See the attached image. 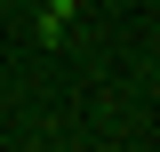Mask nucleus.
<instances>
[{
	"label": "nucleus",
	"instance_id": "obj_1",
	"mask_svg": "<svg viewBox=\"0 0 160 152\" xmlns=\"http://www.w3.org/2000/svg\"><path fill=\"white\" fill-rule=\"evenodd\" d=\"M72 8H80V0H48V8H40V40H64V24H72Z\"/></svg>",
	"mask_w": 160,
	"mask_h": 152
}]
</instances>
